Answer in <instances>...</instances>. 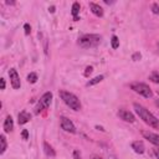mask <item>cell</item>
Returning <instances> with one entry per match:
<instances>
[{"label":"cell","mask_w":159,"mask_h":159,"mask_svg":"<svg viewBox=\"0 0 159 159\" xmlns=\"http://www.w3.org/2000/svg\"><path fill=\"white\" fill-rule=\"evenodd\" d=\"M92 71H93V67H92V66H87V67H86V71H84V76L88 77V76L92 73Z\"/></svg>","instance_id":"obj_22"},{"label":"cell","mask_w":159,"mask_h":159,"mask_svg":"<svg viewBox=\"0 0 159 159\" xmlns=\"http://www.w3.org/2000/svg\"><path fill=\"white\" fill-rule=\"evenodd\" d=\"M0 83H1V89H5V80L4 78L0 80Z\"/></svg>","instance_id":"obj_28"},{"label":"cell","mask_w":159,"mask_h":159,"mask_svg":"<svg viewBox=\"0 0 159 159\" xmlns=\"http://www.w3.org/2000/svg\"><path fill=\"white\" fill-rule=\"evenodd\" d=\"M48 11L52 14V12H55V6H51V7H48Z\"/></svg>","instance_id":"obj_29"},{"label":"cell","mask_w":159,"mask_h":159,"mask_svg":"<svg viewBox=\"0 0 159 159\" xmlns=\"http://www.w3.org/2000/svg\"><path fill=\"white\" fill-rule=\"evenodd\" d=\"M6 4H7V5H14L15 2H14V1H6Z\"/></svg>","instance_id":"obj_31"},{"label":"cell","mask_w":159,"mask_h":159,"mask_svg":"<svg viewBox=\"0 0 159 159\" xmlns=\"http://www.w3.org/2000/svg\"><path fill=\"white\" fill-rule=\"evenodd\" d=\"M103 78H104V77H103L102 75H99V76H96L94 78L89 80V81L87 82V84H86V86H87V87H91V86H93V84H97V83H99V82H101Z\"/></svg>","instance_id":"obj_16"},{"label":"cell","mask_w":159,"mask_h":159,"mask_svg":"<svg viewBox=\"0 0 159 159\" xmlns=\"http://www.w3.org/2000/svg\"><path fill=\"white\" fill-rule=\"evenodd\" d=\"M4 130H5V133H9V132H11L12 130V128H14V120H12V118H11V116H7L6 118H5V120H4Z\"/></svg>","instance_id":"obj_13"},{"label":"cell","mask_w":159,"mask_h":159,"mask_svg":"<svg viewBox=\"0 0 159 159\" xmlns=\"http://www.w3.org/2000/svg\"><path fill=\"white\" fill-rule=\"evenodd\" d=\"M51 101H52V93H51V92H46V93H43V94L41 96L40 101H39V104H37L35 112H36V113H40L42 109L48 108L50 104H51Z\"/></svg>","instance_id":"obj_5"},{"label":"cell","mask_w":159,"mask_h":159,"mask_svg":"<svg viewBox=\"0 0 159 159\" xmlns=\"http://www.w3.org/2000/svg\"><path fill=\"white\" fill-rule=\"evenodd\" d=\"M158 94H159V89H158Z\"/></svg>","instance_id":"obj_34"},{"label":"cell","mask_w":159,"mask_h":159,"mask_svg":"<svg viewBox=\"0 0 159 159\" xmlns=\"http://www.w3.org/2000/svg\"><path fill=\"white\" fill-rule=\"evenodd\" d=\"M24 29H25V35H30V31H31V27L29 24H25L24 25Z\"/></svg>","instance_id":"obj_24"},{"label":"cell","mask_w":159,"mask_h":159,"mask_svg":"<svg viewBox=\"0 0 159 159\" xmlns=\"http://www.w3.org/2000/svg\"><path fill=\"white\" fill-rule=\"evenodd\" d=\"M130 88H132L134 92L139 93L140 96H143V97H145V98H152V97H153V92H152V89H150L149 86H147L145 83L134 82V83L130 84Z\"/></svg>","instance_id":"obj_4"},{"label":"cell","mask_w":159,"mask_h":159,"mask_svg":"<svg viewBox=\"0 0 159 159\" xmlns=\"http://www.w3.org/2000/svg\"><path fill=\"white\" fill-rule=\"evenodd\" d=\"M9 77H10V82L14 89H19L21 87V82H20V77L17 75V71L15 68H10L9 71Z\"/></svg>","instance_id":"obj_6"},{"label":"cell","mask_w":159,"mask_h":159,"mask_svg":"<svg viewBox=\"0 0 159 159\" xmlns=\"http://www.w3.org/2000/svg\"><path fill=\"white\" fill-rule=\"evenodd\" d=\"M60 122H61V128L63 129V130H66V132H68V133H76V127H75V124L72 123V120H70L68 118H66V117H61L60 118Z\"/></svg>","instance_id":"obj_7"},{"label":"cell","mask_w":159,"mask_h":159,"mask_svg":"<svg viewBox=\"0 0 159 159\" xmlns=\"http://www.w3.org/2000/svg\"><path fill=\"white\" fill-rule=\"evenodd\" d=\"M37 80H39V77H37V75H36L35 72H31V73L27 75V81H29L30 83H36Z\"/></svg>","instance_id":"obj_18"},{"label":"cell","mask_w":159,"mask_h":159,"mask_svg":"<svg viewBox=\"0 0 159 159\" xmlns=\"http://www.w3.org/2000/svg\"><path fill=\"white\" fill-rule=\"evenodd\" d=\"M92 159H103V158H101V157H98V155H93Z\"/></svg>","instance_id":"obj_30"},{"label":"cell","mask_w":159,"mask_h":159,"mask_svg":"<svg viewBox=\"0 0 159 159\" xmlns=\"http://www.w3.org/2000/svg\"><path fill=\"white\" fill-rule=\"evenodd\" d=\"M132 149L135 153H138V154H143L144 150H145V147H144V144H143L142 140H135V142L132 143Z\"/></svg>","instance_id":"obj_10"},{"label":"cell","mask_w":159,"mask_h":159,"mask_svg":"<svg viewBox=\"0 0 159 159\" xmlns=\"http://www.w3.org/2000/svg\"><path fill=\"white\" fill-rule=\"evenodd\" d=\"M152 11H153V14L159 15V5L158 4H153L152 5Z\"/></svg>","instance_id":"obj_21"},{"label":"cell","mask_w":159,"mask_h":159,"mask_svg":"<svg viewBox=\"0 0 159 159\" xmlns=\"http://www.w3.org/2000/svg\"><path fill=\"white\" fill-rule=\"evenodd\" d=\"M30 119H31V114L27 113L26 111L20 112L19 116H17V122H19V124H25V123H27Z\"/></svg>","instance_id":"obj_11"},{"label":"cell","mask_w":159,"mask_h":159,"mask_svg":"<svg viewBox=\"0 0 159 159\" xmlns=\"http://www.w3.org/2000/svg\"><path fill=\"white\" fill-rule=\"evenodd\" d=\"M140 57H142V55L139 52H134L133 56H132V60L133 61H138V60H140Z\"/></svg>","instance_id":"obj_23"},{"label":"cell","mask_w":159,"mask_h":159,"mask_svg":"<svg viewBox=\"0 0 159 159\" xmlns=\"http://www.w3.org/2000/svg\"><path fill=\"white\" fill-rule=\"evenodd\" d=\"M43 152H45V154L47 157H51V158H53L56 155V152L53 150V148L47 142H43Z\"/></svg>","instance_id":"obj_14"},{"label":"cell","mask_w":159,"mask_h":159,"mask_svg":"<svg viewBox=\"0 0 159 159\" xmlns=\"http://www.w3.org/2000/svg\"><path fill=\"white\" fill-rule=\"evenodd\" d=\"M142 134H143V137H144L145 139H148V140H149L150 143H153L154 145H159V135H158V134H154V133L147 132V130H143Z\"/></svg>","instance_id":"obj_9"},{"label":"cell","mask_w":159,"mask_h":159,"mask_svg":"<svg viewBox=\"0 0 159 159\" xmlns=\"http://www.w3.org/2000/svg\"><path fill=\"white\" fill-rule=\"evenodd\" d=\"M80 4L78 2H73L72 4V16H73V20L75 21H77V20H80L78 19V12H80Z\"/></svg>","instance_id":"obj_15"},{"label":"cell","mask_w":159,"mask_h":159,"mask_svg":"<svg viewBox=\"0 0 159 159\" xmlns=\"http://www.w3.org/2000/svg\"><path fill=\"white\" fill-rule=\"evenodd\" d=\"M158 47H159V42H158Z\"/></svg>","instance_id":"obj_33"},{"label":"cell","mask_w":159,"mask_h":159,"mask_svg":"<svg viewBox=\"0 0 159 159\" xmlns=\"http://www.w3.org/2000/svg\"><path fill=\"white\" fill-rule=\"evenodd\" d=\"M73 158H75V159H81V154H80L78 150H75V152H73Z\"/></svg>","instance_id":"obj_26"},{"label":"cell","mask_w":159,"mask_h":159,"mask_svg":"<svg viewBox=\"0 0 159 159\" xmlns=\"http://www.w3.org/2000/svg\"><path fill=\"white\" fill-rule=\"evenodd\" d=\"M21 135H22L24 139H29V132H27V129H24L21 132Z\"/></svg>","instance_id":"obj_25"},{"label":"cell","mask_w":159,"mask_h":159,"mask_svg":"<svg viewBox=\"0 0 159 159\" xmlns=\"http://www.w3.org/2000/svg\"><path fill=\"white\" fill-rule=\"evenodd\" d=\"M154 155L157 157V159H159V148H155L154 149Z\"/></svg>","instance_id":"obj_27"},{"label":"cell","mask_w":159,"mask_h":159,"mask_svg":"<svg viewBox=\"0 0 159 159\" xmlns=\"http://www.w3.org/2000/svg\"><path fill=\"white\" fill-rule=\"evenodd\" d=\"M118 117H119L120 119H123L124 122H128V123H133V122H135V117H134V114H133L132 112L124 109V108H120V109L118 111Z\"/></svg>","instance_id":"obj_8"},{"label":"cell","mask_w":159,"mask_h":159,"mask_svg":"<svg viewBox=\"0 0 159 159\" xmlns=\"http://www.w3.org/2000/svg\"><path fill=\"white\" fill-rule=\"evenodd\" d=\"M60 97L65 102V104H67L71 109H73V111H80L81 109V102H80V99L76 94H73L68 91L61 89L60 91Z\"/></svg>","instance_id":"obj_2"},{"label":"cell","mask_w":159,"mask_h":159,"mask_svg":"<svg viewBox=\"0 0 159 159\" xmlns=\"http://www.w3.org/2000/svg\"><path fill=\"white\" fill-rule=\"evenodd\" d=\"M133 107H134L137 114L140 117V119H143L144 123H147L149 127H153V128L159 129V119H158L155 116H153L145 107H143V106L139 104V103H134Z\"/></svg>","instance_id":"obj_1"},{"label":"cell","mask_w":159,"mask_h":159,"mask_svg":"<svg viewBox=\"0 0 159 159\" xmlns=\"http://www.w3.org/2000/svg\"><path fill=\"white\" fill-rule=\"evenodd\" d=\"M111 45L113 48H118L119 47V40L117 36H112V40H111Z\"/></svg>","instance_id":"obj_20"},{"label":"cell","mask_w":159,"mask_h":159,"mask_svg":"<svg viewBox=\"0 0 159 159\" xmlns=\"http://www.w3.org/2000/svg\"><path fill=\"white\" fill-rule=\"evenodd\" d=\"M149 80H150L152 82H154V83H158V84H159V72H157V71L152 72V73L149 75Z\"/></svg>","instance_id":"obj_17"},{"label":"cell","mask_w":159,"mask_h":159,"mask_svg":"<svg viewBox=\"0 0 159 159\" xmlns=\"http://www.w3.org/2000/svg\"><path fill=\"white\" fill-rule=\"evenodd\" d=\"M101 36L97 34H86L82 35L78 39V45L83 48H89V47H96L101 42Z\"/></svg>","instance_id":"obj_3"},{"label":"cell","mask_w":159,"mask_h":159,"mask_svg":"<svg viewBox=\"0 0 159 159\" xmlns=\"http://www.w3.org/2000/svg\"><path fill=\"white\" fill-rule=\"evenodd\" d=\"M155 104H157V106L159 107V99H157V101H155Z\"/></svg>","instance_id":"obj_32"},{"label":"cell","mask_w":159,"mask_h":159,"mask_svg":"<svg viewBox=\"0 0 159 159\" xmlns=\"http://www.w3.org/2000/svg\"><path fill=\"white\" fill-rule=\"evenodd\" d=\"M0 142H1V150H0V154H4L5 153V150H6V139H5V135L2 134L1 137H0Z\"/></svg>","instance_id":"obj_19"},{"label":"cell","mask_w":159,"mask_h":159,"mask_svg":"<svg viewBox=\"0 0 159 159\" xmlns=\"http://www.w3.org/2000/svg\"><path fill=\"white\" fill-rule=\"evenodd\" d=\"M89 9H91V11H92L96 16H98V17H102V16H103V9H102L98 4L89 2Z\"/></svg>","instance_id":"obj_12"}]
</instances>
